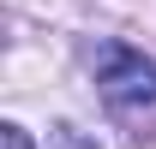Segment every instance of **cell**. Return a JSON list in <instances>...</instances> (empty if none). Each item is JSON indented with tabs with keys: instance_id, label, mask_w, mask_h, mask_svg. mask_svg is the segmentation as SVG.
<instances>
[{
	"instance_id": "cell-1",
	"label": "cell",
	"mask_w": 156,
	"mask_h": 149,
	"mask_svg": "<svg viewBox=\"0 0 156 149\" xmlns=\"http://www.w3.org/2000/svg\"><path fill=\"white\" fill-rule=\"evenodd\" d=\"M96 95L126 137H138V143L156 137V60L144 48L102 42L96 48Z\"/></svg>"
},
{
	"instance_id": "cell-2",
	"label": "cell",
	"mask_w": 156,
	"mask_h": 149,
	"mask_svg": "<svg viewBox=\"0 0 156 149\" xmlns=\"http://www.w3.org/2000/svg\"><path fill=\"white\" fill-rule=\"evenodd\" d=\"M48 149H96V143H90L78 125H54V131H48Z\"/></svg>"
},
{
	"instance_id": "cell-3",
	"label": "cell",
	"mask_w": 156,
	"mask_h": 149,
	"mask_svg": "<svg viewBox=\"0 0 156 149\" xmlns=\"http://www.w3.org/2000/svg\"><path fill=\"white\" fill-rule=\"evenodd\" d=\"M0 149H36V143H30V131H24L18 119H6V125H0Z\"/></svg>"
}]
</instances>
